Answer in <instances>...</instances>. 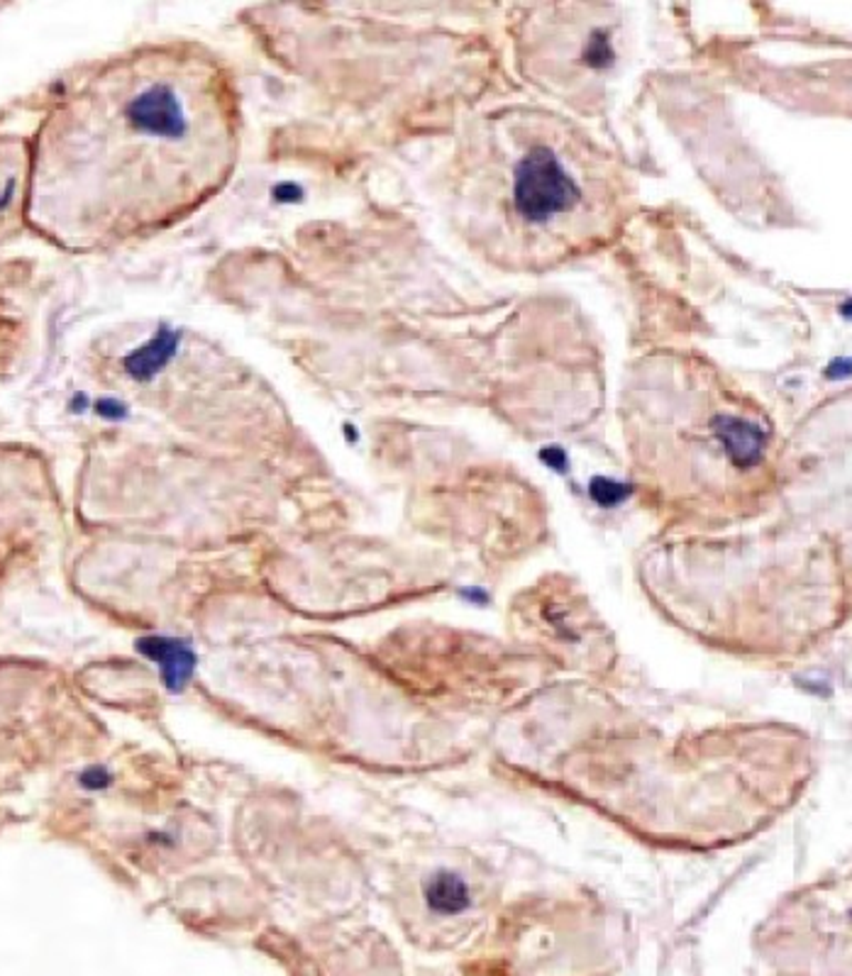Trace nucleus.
<instances>
[{
    "label": "nucleus",
    "mask_w": 852,
    "mask_h": 976,
    "mask_svg": "<svg viewBox=\"0 0 852 976\" xmlns=\"http://www.w3.org/2000/svg\"><path fill=\"white\" fill-rule=\"evenodd\" d=\"M235 107L206 56L130 54L103 69L52 127L50 172L62 218L81 239L127 237L182 215L223 184L235 160Z\"/></svg>",
    "instance_id": "obj_1"
},
{
    "label": "nucleus",
    "mask_w": 852,
    "mask_h": 976,
    "mask_svg": "<svg viewBox=\"0 0 852 976\" xmlns=\"http://www.w3.org/2000/svg\"><path fill=\"white\" fill-rule=\"evenodd\" d=\"M608 160L557 120L511 117L503 132L506 255H567L598 235L608 215Z\"/></svg>",
    "instance_id": "obj_2"
},
{
    "label": "nucleus",
    "mask_w": 852,
    "mask_h": 976,
    "mask_svg": "<svg viewBox=\"0 0 852 976\" xmlns=\"http://www.w3.org/2000/svg\"><path fill=\"white\" fill-rule=\"evenodd\" d=\"M137 653L160 667V679L170 694H184L198 667V655L184 637L142 635L135 643Z\"/></svg>",
    "instance_id": "obj_3"
},
{
    "label": "nucleus",
    "mask_w": 852,
    "mask_h": 976,
    "mask_svg": "<svg viewBox=\"0 0 852 976\" xmlns=\"http://www.w3.org/2000/svg\"><path fill=\"white\" fill-rule=\"evenodd\" d=\"M178 342H182V335L176 330H172L170 325H160V330L150 340L132 349L123 357V369L130 379L135 381H152L162 369H166V364L174 359Z\"/></svg>",
    "instance_id": "obj_4"
},
{
    "label": "nucleus",
    "mask_w": 852,
    "mask_h": 976,
    "mask_svg": "<svg viewBox=\"0 0 852 976\" xmlns=\"http://www.w3.org/2000/svg\"><path fill=\"white\" fill-rule=\"evenodd\" d=\"M425 901L438 915H458L470 906V888L458 874L438 872L425 888Z\"/></svg>",
    "instance_id": "obj_5"
},
{
    "label": "nucleus",
    "mask_w": 852,
    "mask_h": 976,
    "mask_svg": "<svg viewBox=\"0 0 852 976\" xmlns=\"http://www.w3.org/2000/svg\"><path fill=\"white\" fill-rule=\"evenodd\" d=\"M22 162L25 160L18 152H0V227L13 218L20 201Z\"/></svg>",
    "instance_id": "obj_6"
},
{
    "label": "nucleus",
    "mask_w": 852,
    "mask_h": 976,
    "mask_svg": "<svg viewBox=\"0 0 852 976\" xmlns=\"http://www.w3.org/2000/svg\"><path fill=\"white\" fill-rule=\"evenodd\" d=\"M111 781H113V774L103 764L86 767L79 774V787L83 791H105L107 787H111Z\"/></svg>",
    "instance_id": "obj_7"
},
{
    "label": "nucleus",
    "mask_w": 852,
    "mask_h": 976,
    "mask_svg": "<svg viewBox=\"0 0 852 976\" xmlns=\"http://www.w3.org/2000/svg\"><path fill=\"white\" fill-rule=\"evenodd\" d=\"M626 493H628L626 486H618V484H614V481H606V479H596L594 486H592V496L602 505H614L620 499H626Z\"/></svg>",
    "instance_id": "obj_8"
},
{
    "label": "nucleus",
    "mask_w": 852,
    "mask_h": 976,
    "mask_svg": "<svg viewBox=\"0 0 852 976\" xmlns=\"http://www.w3.org/2000/svg\"><path fill=\"white\" fill-rule=\"evenodd\" d=\"M93 411L99 413L101 418H107V420H123V418H127V408L120 403V401H113V399H101L99 403H93Z\"/></svg>",
    "instance_id": "obj_9"
},
{
    "label": "nucleus",
    "mask_w": 852,
    "mask_h": 976,
    "mask_svg": "<svg viewBox=\"0 0 852 976\" xmlns=\"http://www.w3.org/2000/svg\"><path fill=\"white\" fill-rule=\"evenodd\" d=\"M274 198L281 201V203H294V201L301 198V188H298L296 184H279L274 188Z\"/></svg>",
    "instance_id": "obj_10"
}]
</instances>
